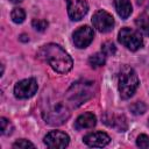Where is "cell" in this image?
Returning a JSON list of instances; mask_svg holds the SVG:
<instances>
[{"instance_id":"obj_13","label":"cell","mask_w":149,"mask_h":149,"mask_svg":"<svg viewBox=\"0 0 149 149\" xmlns=\"http://www.w3.org/2000/svg\"><path fill=\"white\" fill-rule=\"evenodd\" d=\"M97 123V118L93 113H84L81 115H79L74 122V127L77 129H87V128H92L94 127Z\"/></svg>"},{"instance_id":"obj_21","label":"cell","mask_w":149,"mask_h":149,"mask_svg":"<svg viewBox=\"0 0 149 149\" xmlns=\"http://www.w3.org/2000/svg\"><path fill=\"white\" fill-rule=\"evenodd\" d=\"M0 122H1V133L3 135L10 134L12 133V125L9 123V121L6 118H1L0 119Z\"/></svg>"},{"instance_id":"obj_23","label":"cell","mask_w":149,"mask_h":149,"mask_svg":"<svg viewBox=\"0 0 149 149\" xmlns=\"http://www.w3.org/2000/svg\"><path fill=\"white\" fill-rule=\"evenodd\" d=\"M136 144L140 148H149V136L146 134L140 135L136 140Z\"/></svg>"},{"instance_id":"obj_18","label":"cell","mask_w":149,"mask_h":149,"mask_svg":"<svg viewBox=\"0 0 149 149\" xmlns=\"http://www.w3.org/2000/svg\"><path fill=\"white\" fill-rule=\"evenodd\" d=\"M31 24L38 31H44L47 29V27H48V22L45 20H43V19H34Z\"/></svg>"},{"instance_id":"obj_9","label":"cell","mask_w":149,"mask_h":149,"mask_svg":"<svg viewBox=\"0 0 149 149\" xmlns=\"http://www.w3.org/2000/svg\"><path fill=\"white\" fill-rule=\"evenodd\" d=\"M93 29L88 26H83L79 27L74 33H73V43L77 48H86L92 41H93Z\"/></svg>"},{"instance_id":"obj_24","label":"cell","mask_w":149,"mask_h":149,"mask_svg":"<svg viewBox=\"0 0 149 149\" xmlns=\"http://www.w3.org/2000/svg\"><path fill=\"white\" fill-rule=\"evenodd\" d=\"M26 37H27V35H24V34H23V35H21L20 40H21V41H24V42H26V41H28V38H26Z\"/></svg>"},{"instance_id":"obj_7","label":"cell","mask_w":149,"mask_h":149,"mask_svg":"<svg viewBox=\"0 0 149 149\" xmlns=\"http://www.w3.org/2000/svg\"><path fill=\"white\" fill-rule=\"evenodd\" d=\"M37 91V83L34 78H28L19 81L14 86V94L19 99H27L33 97Z\"/></svg>"},{"instance_id":"obj_4","label":"cell","mask_w":149,"mask_h":149,"mask_svg":"<svg viewBox=\"0 0 149 149\" xmlns=\"http://www.w3.org/2000/svg\"><path fill=\"white\" fill-rule=\"evenodd\" d=\"M139 86L136 72L130 66H123L119 72V91L122 99L130 98Z\"/></svg>"},{"instance_id":"obj_2","label":"cell","mask_w":149,"mask_h":149,"mask_svg":"<svg viewBox=\"0 0 149 149\" xmlns=\"http://www.w3.org/2000/svg\"><path fill=\"white\" fill-rule=\"evenodd\" d=\"M94 92V83L88 80H79L73 83L68 92H66V99L72 106H80L84 102H86L88 99L93 97Z\"/></svg>"},{"instance_id":"obj_5","label":"cell","mask_w":149,"mask_h":149,"mask_svg":"<svg viewBox=\"0 0 149 149\" xmlns=\"http://www.w3.org/2000/svg\"><path fill=\"white\" fill-rule=\"evenodd\" d=\"M119 42L132 51H135L143 45V40L140 33L127 27L119 31Z\"/></svg>"},{"instance_id":"obj_8","label":"cell","mask_w":149,"mask_h":149,"mask_svg":"<svg viewBox=\"0 0 149 149\" xmlns=\"http://www.w3.org/2000/svg\"><path fill=\"white\" fill-rule=\"evenodd\" d=\"M69 141H70L69 135L61 130H51L44 137V143L47 144V147L51 149L65 148L68 147Z\"/></svg>"},{"instance_id":"obj_14","label":"cell","mask_w":149,"mask_h":149,"mask_svg":"<svg viewBox=\"0 0 149 149\" xmlns=\"http://www.w3.org/2000/svg\"><path fill=\"white\" fill-rule=\"evenodd\" d=\"M115 9L122 19H127L132 14V3L129 0H114Z\"/></svg>"},{"instance_id":"obj_12","label":"cell","mask_w":149,"mask_h":149,"mask_svg":"<svg viewBox=\"0 0 149 149\" xmlns=\"http://www.w3.org/2000/svg\"><path fill=\"white\" fill-rule=\"evenodd\" d=\"M102 119L106 125L115 128L119 132H125L127 129V122H126V118L123 115H115V114L106 113Z\"/></svg>"},{"instance_id":"obj_10","label":"cell","mask_w":149,"mask_h":149,"mask_svg":"<svg viewBox=\"0 0 149 149\" xmlns=\"http://www.w3.org/2000/svg\"><path fill=\"white\" fill-rule=\"evenodd\" d=\"M88 10V5L85 0H68V14L71 20H81Z\"/></svg>"},{"instance_id":"obj_11","label":"cell","mask_w":149,"mask_h":149,"mask_svg":"<svg viewBox=\"0 0 149 149\" xmlns=\"http://www.w3.org/2000/svg\"><path fill=\"white\" fill-rule=\"evenodd\" d=\"M111 141L109 136L106 133L102 132H95V133H90L84 137V142L90 146V147H105Z\"/></svg>"},{"instance_id":"obj_19","label":"cell","mask_w":149,"mask_h":149,"mask_svg":"<svg viewBox=\"0 0 149 149\" xmlns=\"http://www.w3.org/2000/svg\"><path fill=\"white\" fill-rule=\"evenodd\" d=\"M130 111H132L135 115L143 114V113L146 112V105H144L143 102L137 101V102H135L134 105H132V106H130Z\"/></svg>"},{"instance_id":"obj_17","label":"cell","mask_w":149,"mask_h":149,"mask_svg":"<svg viewBox=\"0 0 149 149\" xmlns=\"http://www.w3.org/2000/svg\"><path fill=\"white\" fill-rule=\"evenodd\" d=\"M10 17H12V20H13L15 23H21V22H23L24 19H26V13H24V10H23L22 8L16 7V8H14V9L12 10Z\"/></svg>"},{"instance_id":"obj_3","label":"cell","mask_w":149,"mask_h":149,"mask_svg":"<svg viewBox=\"0 0 149 149\" xmlns=\"http://www.w3.org/2000/svg\"><path fill=\"white\" fill-rule=\"evenodd\" d=\"M42 116L49 125H63L70 118V111L61 101H48L42 109Z\"/></svg>"},{"instance_id":"obj_6","label":"cell","mask_w":149,"mask_h":149,"mask_svg":"<svg viewBox=\"0 0 149 149\" xmlns=\"http://www.w3.org/2000/svg\"><path fill=\"white\" fill-rule=\"evenodd\" d=\"M92 23L98 31L108 33L114 27V19L109 13L101 9L94 13V15L92 16Z\"/></svg>"},{"instance_id":"obj_15","label":"cell","mask_w":149,"mask_h":149,"mask_svg":"<svg viewBox=\"0 0 149 149\" xmlns=\"http://www.w3.org/2000/svg\"><path fill=\"white\" fill-rule=\"evenodd\" d=\"M106 62V55L101 51V52H97L94 55H92L90 58H88V63L92 68L97 69V68H100L105 64Z\"/></svg>"},{"instance_id":"obj_1","label":"cell","mask_w":149,"mask_h":149,"mask_svg":"<svg viewBox=\"0 0 149 149\" xmlns=\"http://www.w3.org/2000/svg\"><path fill=\"white\" fill-rule=\"evenodd\" d=\"M38 55L58 73H68L72 69V58L58 44L49 43L43 45L40 49Z\"/></svg>"},{"instance_id":"obj_20","label":"cell","mask_w":149,"mask_h":149,"mask_svg":"<svg viewBox=\"0 0 149 149\" xmlns=\"http://www.w3.org/2000/svg\"><path fill=\"white\" fill-rule=\"evenodd\" d=\"M101 51L105 55H114L115 54V45L112 42H105L101 45Z\"/></svg>"},{"instance_id":"obj_16","label":"cell","mask_w":149,"mask_h":149,"mask_svg":"<svg viewBox=\"0 0 149 149\" xmlns=\"http://www.w3.org/2000/svg\"><path fill=\"white\" fill-rule=\"evenodd\" d=\"M135 24L137 26L139 30L143 31L144 34L149 35V15H141L135 20Z\"/></svg>"},{"instance_id":"obj_22","label":"cell","mask_w":149,"mask_h":149,"mask_svg":"<svg viewBox=\"0 0 149 149\" xmlns=\"http://www.w3.org/2000/svg\"><path fill=\"white\" fill-rule=\"evenodd\" d=\"M13 148H35V146L28 141V140H24V139H21V140H17L16 142H14L13 144Z\"/></svg>"},{"instance_id":"obj_25","label":"cell","mask_w":149,"mask_h":149,"mask_svg":"<svg viewBox=\"0 0 149 149\" xmlns=\"http://www.w3.org/2000/svg\"><path fill=\"white\" fill-rule=\"evenodd\" d=\"M10 1H12V2H21L22 0H10Z\"/></svg>"}]
</instances>
